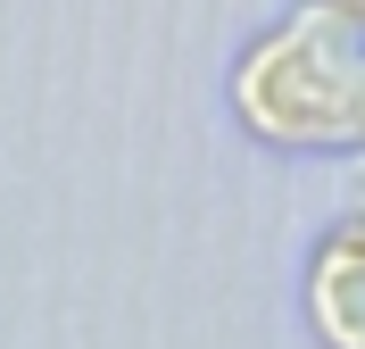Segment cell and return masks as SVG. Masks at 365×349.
<instances>
[{
	"label": "cell",
	"mask_w": 365,
	"mask_h": 349,
	"mask_svg": "<svg viewBox=\"0 0 365 349\" xmlns=\"http://www.w3.org/2000/svg\"><path fill=\"white\" fill-rule=\"evenodd\" d=\"M232 108L291 150L365 141V0H299L266 25L232 67Z\"/></svg>",
	"instance_id": "1"
},
{
	"label": "cell",
	"mask_w": 365,
	"mask_h": 349,
	"mask_svg": "<svg viewBox=\"0 0 365 349\" xmlns=\"http://www.w3.org/2000/svg\"><path fill=\"white\" fill-rule=\"evenodd\" d=\"M307 308H316V333L332 349H365V216H341L316 241Z\"/></svg>",
	"instance_id": "2"
}]
</instances>
